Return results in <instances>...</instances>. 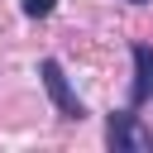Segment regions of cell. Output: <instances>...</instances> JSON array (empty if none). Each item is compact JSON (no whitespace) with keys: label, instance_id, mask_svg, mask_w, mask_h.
<instances>
[{"label":"cell","instance_id":"cell-1","mask_svg":"<svg viewBox=\"0 0 153 153\" xmlns=\"http://www.w3.org/2000/svg\"><path fill=\"white\" fill-rule=\"evenodd\" d=\"M38 76H43V86H48L53 105L62 110V120H86V105H81V100H76V91L67 86V76H62V62H57V57H43V62H38Z\"/></svg>","mask_w":153,"mask_h":153},{"label":"cell","instance_id":"cell-2","mask_svg":"<svg viewBox=\"0 0 153 153\" xmlns=\"http://www.w3.org/2000/svg\"><path fill=\"white\" fill-rule=\"evenodd\" d=\"M105 139H110V148H115V153H129V148H153V134H143V129L134 124V115H129V110L110 115Z\"/></svg>","mask_w":153,"mask_h":153},{"label":"cell","instance_id":"cell-3","mask_svg":"<svg viewBox=\"0 0 153 153\" xmlns=\"http://www.w3.org/2000/svg\"><path fill=\"white\" fill-rule=\"evenodd\" d=\"M134 67H139V76H134V105L139 100H148L153 96V48H143V43H134Z\"/></svg>","mask_w":153,"mask_h":153},{"label":"cell","instance_id":"cell-4","mask_svg":"<svg viewBox=\"0 0 153 153\" xmlns=\"http://www.w3.org/2000/svg\"><path fill=\"white\" fill-rule=\"evenodd\" d=\"M53 5H57V0H19V10H24L29 19H43V14H53Z\"/></svg>","mask_w":153,"mask_h":153},{"label":"cell","instance_id":"cell-5","mask_svg":"<svg viewBox=\"0 0 153 153\" xmlns=\"http://www.w3.org/2000/svg\"><path fill=\"white\" fill-rule=\"evenodd\" d=\"M134 5H148V0H134Z\"/></svg>","mask_w":153,"mask_h":153}]
</instances>
